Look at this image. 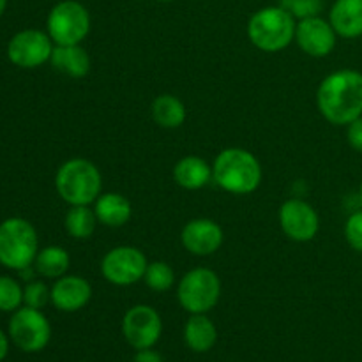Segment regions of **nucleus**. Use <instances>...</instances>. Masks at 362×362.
<instances>
[{
	"mask_svg": "<svg viewBox=\"0 0 362 362\" xmlns=\"http://www.w3.org/2000/svg\"><path fill=\"white\" fill-rule=\"evenodd\" d=\"M317 108L332 126H349L362 117V73L339 69L318 85Z\"/></svg>",
	"mask_w": 362,
	"mask_h": 362,
	"instance_id": "1",
	"label": "nucleus"
},
{
	"mask_svg": "<svg viewBox=\"0 0 362 362\" xmlns=\"http://www.w3.org/2000/svg\"><path fill=\"white\" fill-rule=\"evenodd\" d=\"M262 177L260 161L246 148H225L212 163V180L230 194H251L258 189Z\"/></svg>",
	"mask_w": 362,
	"mask_h": 362,
	"instance_id": "2",
	"label": "nucleus"
},
{
	"mask_svg": "<svg viewBox=\"0 0 362 362\" xmlns=\"http://www.w3.org/2000/svg\"><path fill=\"white\" fill-rule=\"evenodd\" d=\"M55 189L67 205H94L103 189L101 172L88 159H67L55 173Z\"/></svg>",
	"mask_w": 362,
	"mask_h": 362,
	"instance_id": "3",
	"label": "nucleus"
},
{
	"mask_svg": "<svg viewBox=\"0 0 362 362\" xmlns=\"http://www.w3.org/2000/svg\"><path fill=\"white\" fill-rule=\"evenodd\" d=\"M297 21L281 6L258 9L247 21V37L251 45L267 53L288 48L296 39Z\"/></svg>",
	"mask_w": 362,
	"mask_h": 362,
	"instance_id": "4",
	"label": "nucleus"
},
{
	"mask_svg": "<svg viewBox=\"0 0 362 362\" xmlns=\"http://www.w3.org/2000/svg\"><path fill=\"white\" fill-rule=\"evenodd\" d=\"M39 253L37 232L23 218H7L0 223V265L11 271L32 267Z\"/></svg>",
	"mask_w": 362,
	"mask_h": 362,
	"instance_id": "5",
	"label": "nucleus"
},
{
	"mask_svg": "<svg viewBox=\"0 0 362 362\" xmlns=\"http://www.w3.org/2000/svg\"><path fill=\"white\" fill-rule=\"evenodd\" d=\"M221 297V279L207 267L191 269L177 286V299L189 315H207Z\"/></svg>",
	"mask_w": 362,
	"mask_h": 362,
	"instance_id": "6",
	"label": "nucleus"
},
{
	"mask_svg": "<svg viewBox=\"0 0 362 362\" xmlns=\"http://www.w3.org/2000/svg\"><path fill=\"white\" fill-rule=\"evenodd\" d=\"M46 28L57 46L81 45L90 32V14L78 0H62L49 11Z\"/></svg>",
	"mask_w": 362,
	"mask_h": 362,
	"instance_id": "7",
	"label": "nucleus"
},
{
	"mask_svg": "<svg viewBox=\"0 0 362 362\" xmlns=\"http://www.w3.org/2000/svg\"><path fill=\"white\" fill-rule=\"evenodd\" d=\"M9 339L14 346L27 354H37L48 346L52 339V325L41 310L20 308L9 320Z\"/></svg>",
	"mask_w": 362,
	"mask_h": 362,
	"instance_id": "8",
	"label": "nucleus"
},
{
	"mask_svg": "<svg viewBox=\"0 0 362 362\" xmlns=\"http://www.w3.org/2000/svg\"><path fill=\"white\" fill-rule=\"evenodd\" d=\"M147 257L134 246H117L101 260V274L115 286H131L144 279Z\"/></svg>",
	"mask_w": 362,
	"mask_h": 362,
	"instance_id": "9",
	"label": "nucleus"
},
{
	"mask_svg": "<svg viewBox=\"0 0 362 362\" xmlns=\"http://www.w3.org/2000/svg\"><path fill=\"white\" fill-rule=\"evenodd\" d=\"M55 42L48 32L37 28H27L11 37L7 45V57L14 66L21 69H35L52 59Z\"/></svg>",
	"mask_w": 362,
	"mask_h": 362,
	"instance_id": "10",
	"label": "nucleus"
},
{
	"mask_svg": "<svg viewBox=\"0 0 362 362\" xmlns=\"http://www.w3.org/2000/svg\"><path fill=\"white\" fill-rule=\"evenodd\" d=\"M122 334L134 350L152 349L163 334L161 317L148 304H136L124 315Z\"/></svg>",
	"mask_w": 362,
	"mask_h": 362,
	"instance_id": "11",
	"label": "nucleus"
},
{
	"mask_svg": "<svg viewBox=\"0 0 362 362\" xmlns=\"http://www.w3.org/2000/svg\"><path fill=\"white\" fill-rule=\"evenodd\" d=\"M279 226L293 243H310L320 230V218L311 204L290 198L279 207Z\"/></svg>",
	"mask_w": 362,
	"mask_h": 362,
	"instance_id": "12",
	"label": "nucleus"
},
{
	"mask_svg": "<svg viewBox=\"0 0 362 362\" xmlns=\"http://www.w3.org/2000/svg\"><path fill=\"white\" fill-rule=\"evenodd\" d=\"M296 41L306 55L322 59L336 48L338 34L332 28L331 21L320 16H313L297 21Z\"/></svg>",
	"mask_w": 362,
	"mask_h": 362,
	"instance_id": "13",
	"label": "nucleus"
},
{
	"mask_svg": "<svg viewBox=\"0 0 362 362\" xmlns=\"http://www.w3.org/2000/svg\"><path fill=\"white\" fill-rule=\"evenodd\" d=\"M180 240L186 251L194 257H211L223 246L225 233L221 226L212 219L197 218L184 225Z\"/></svg>",
	"mask_w": 362,
	"mask_h": 362,
	"instance_id": "14",
	"label": "nucleus"
},
{
	"mask_svg": "<svg viewBox=\"0 0 362 362\" xmlns=\"http://www.w3.org/2000/svg\"><path fill=\"white\" fill-rule=\"evenodd\" d=\"M52 292V304L62 313H76L83 310L92 297V286L81 276L66 274L55 279Z\"/></svg>",
	"mask_w": 362,
	"mask_h": 362,
	"instance_id": "15",
	"label": "nucleus"
},
{
	"mask_svg": "<svg viewBox=\"0 0 362 362\" xmlns=\"http://www.w3.org/2000/svg\"><path fill=\"white\" fill-rule=\"evenodd\" d=\"M329 21L338 37L357 39L362 35V0H336Z\"/></svg>",
	"mask_w": 362,
	"mask_h": 362,
	"instance_id": "16",
	"label": "nucleus"
},
{
	"mask_svg": "<svg viewBox=\"0 0 362 362\" xmlns=\"http://www.w3.org/2000/svg\"><path fill=\"white\" fill-rule=\"evenodd\" d=\"M173 179L177 186L187 191H197L212 180V166L198 156H186L173 166Z\"/></svg>",
	"mask_w": 362,
	"mask_h": 362,
	"instance_id": "17",
	"label": "nucleus"
},
{
	"mask_svg": "<svg viewBox=\"0 0 362 362\" xmlns=\"http://www.w3.org/2000/svg\"><path fill=\"white\" fill-rule=\"evenodd\" d=\"M94 212L101 225L120 228L131 219L133 209L129 200L120 193H101L94 202Z\"/></svg>",
	"mask_w": 362,
	"mask_h": 362,
	"instance_id": "18",
	"label": "nucleus"
},
{
	"mask_svg": "<svg viewBox=\"0 0 362 362\" xmlns=\"http://www.w3.org/2000/svg\"><path fill=\"white\" fill-rule=\"evenodd\" d=\"M49 62L59 73L71 78H83L90 71V57L81 45H55Z\"/></svg>",
	"mask_w": 362,
	"mask_h": 362,
	"instance_id": "19",
	"label": "nucleus"
},
{
	"mask_svg": "<svg viewBox=\"0 0 362 362\" xmlns=\"http://www.w3.org/2000/svg\"><path fill=\"white\" fill-rule=\"evenodd\" d=\"M184 341L187 349L205 354L218 341V329L207 315H191L184 325Z\"/></svg>",
	"mask_w": 362,
	"mask_h": 362,
	"instance_id": "20",
	"label": "nucleus"
},
{
	"mask_svg": "<svg viewBox=\"0 0 362 362\" xmlns=\"http://www.w3.org/2000/svg\"><path fill=\"white\" fill-rule=\"evenodd\" d=\"M152 119L165 129H177L186 122V105L173 94H161L152 101Z\"/></svg>",
	"mask_w": 362,
	"mask_h": 362,
	"instance_id": "21",
	"label": "nucleus"
},
{
	"mask_svg": "<svg viewBox=\"0 0 362 362\" xmlns=\"http://www.w3.org/2000/svg\"><path fill=\"white\" fill-rule=\"evenodd\" d=\"M71 265V257L62 246H46L39 250L34 260V267L42 278L59 279L67 274Z\"/></svg>",
	"mask_w": 362,
	"mask_h": 362,
	"instance_id": "22",
	"label": "nucleus"
},
{
	"mask_svg": "<svg viewBox=\"0 0 362 362\" xmlns=\"http://www.w3.org/2000/svg\"><path fill=\"white\" fill-rule=\"evenodd\" d=\"M98 216H95L94 207L90 209V205H71L64 219L66 232L76 240L90 239L98 228Z\"/></svg>",
	"mask_w": 362,
	"mask_h": 362,
	"instance_id": "23",
	"label": "nucleus"
},
{
	"mask_svg": "<svg viewBox=\"0 0 362 362\" xmlns=\"http://www.w3.org/2000/svg\"><path fill=\"white\" fill-rule=\"evenodd\" d=\"M144 281L152 292H166L175 283V272L166 262H148L147 269H145Z\"/></svg>",
	"mask_w": 362,
	"mask_h": 362,
	"instance_id": "24",
	"label": "nucleus"
},
{
	"mask_svg": "<svg viewBox=\"0 0 362 362\" xmlns=\"http://www.w3.org/2000/svg\"><path fill=\"white\" fill-rule=\"evenodd\" d=\"M23 304V288L16 279L0 276V311L14 313Z\"/></svg>",
	"mask_w": 362,
	"mask_h": 362,
	"instance_id": "25",
	"label": "nucleus"
},
{
	"mask_svg": "<svg viewBox=\"0 0 362 362\" xmlns=\"http://www.w3.org/2000/svg\"><path fill=\"white\" fill-rule=\"evenodd\" d=\"M279 6L288 11L297 21H300L306 18L320 16L324 0H279Z\"/></svg>",
	"mask_w": 362,
	"mask_h": 362,
	"instance_id": "26",
	"label": "nucleus"
},
{
	"mask_svg": "<svg viewBox=\"0 0 362 362\" xmlns=\"http://www.w3.org/2000/svg\"><path fill=\"white\" fill-rule=\"evenodd\" d=\"M48 303H52V292L42 281H28L23 288V304L34 310H42Z\"/></svg>",
	"mask_w": 362,
	"mask_h": 362,
	"instance_id": "27",
	"label": "nucleus"
},
{
	"mask_svg": "<svg viewBox=\"0 0 362 362\" xmlns=\"http://www.w3.org/2000/svg\"><path fill=\"white\" fill-rule=\"evenodd\" d=\"M345 239L357 253H362V211L354 212L345 223Z\"/></svg>",
	"mask_w": 362,
	"mask_h": 362,
	"instance_id": "28",
	"label": "nucleus"
},
{
	"mask_svg": "<svg viewBox=\"0 0 362 362\" xmlns=\"http://www.w3.org/2000/svg\"><path fill=\"white\" fill-rule=\"evenodd\" d=\"M346 140L354 151L362 154V117L346 126Z\"/></svg>",
	"mask_w": 362,
	"mask_h": 362,
	"instance_id": "29",
	"label": "nucleus"
},
{
	"mask_svg": "<svg viewBox=\"0 0 362 362\" xmlns=\"http://www.w3.org/2000/svg\"><path fill=\"white\" fill-rule=\"evenodd\" d=\"M133 362H165V361H163L161 354H159L158 350H154V346H152V349L136 350V354H134L133 357Z\"/></svg>",
	"mask_w": 362,
	"mask_h": 362,
	"instance_id": "30",
	"label": "nucleus"
},
{
	"mask_svg": "<svg viewBox=\"0 0 362 362\" xmlns=\"http://www.w3.org/2000/svg\"><path fill=\"white\" fill-rule=\"evenodd\" d=\"M7 354H9V338H7L6 332L0 329V362L6 359Z\"/></svg>",
	"mask_w": 362,
	"mask_h": 362,
	"instance_id": "31",
	"label": "nucleus"
},
{
	"mask_svg": "<svg viewBox=\"0 0 362 362\" xmlns=\"http://www.w3.org/2000/svg\"><path fill=\"white\" fill-rule=\"evenodd\" d=\"M6 7H7V0H0V16L6 13Z\"/></svg>",
	"mask_w": 362,
	"mask_h": 362,
	"instance_id": "32",
	"label": "nucleus"
},
{
	"mask_svg": "<svg viewBox=\"0 0 362 362\" xmlns=\"http://www.w3.org/2000/svg\"><path fill=\"white\" fill-rule=\"evenodd\" d=\"M359 200H361V205H362V180H361V186H359Z\"/></svg>",
	"mask_w": 362,
	"mask_h": 362,
	"instance_id": "33",
	"label": "nucleus"
},
{
	"mask_svg": "<svg viewBox=\"0 0 362 362\" xmlns=\"http://www.w3.org/2000/svg\"><path fill=\"white\" fill-rule=\"evenodd\" d=\"M158 2H172V0H158Z\"/></svg>",
	"mask_w": 362,
	"mask_h": 362,
	"instance_id": "34",
	"label": "nucleus"
}]
</instances>
